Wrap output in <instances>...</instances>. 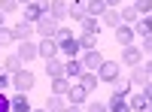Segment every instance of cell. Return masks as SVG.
Wrapping results in <instances>:
<instances>
[{"instance_id":"8","label":"cell","mask_w":152,"mask_h":112,"mask_svg":"<svg viewBox=\"0 0 152 112\" xmlns=\"http://www.w3.org/2000/svg\"><path fill=\"white\" fill-rule=\"evenodd\" d=\"M67 6H70L67 0H49V12H46V15L52 18V21H58V24H61V21L67 18Z\"/></svg>"},{"instance_id":"33","label":"cell","mask_w":152,"mask_h":112,"mask_svg":"<svg viewBox=\"0 0 152 112\" xmlns=\"http://www.w3.org/2000/svg\"><path fill=\"white\" fill-rule=\"evenodd\" d=\"M113 91H119V94H131V82H128V79H122V76H119L116 82H113Z\"/></svg>"},{"instance_id":"35","label":"cell","mask_w":152,"mask_h":112,"mask_svg":"<svg viewBox=\"0 0 152 112\" xmlns=\"http://www.w3.org/2000/svg\"><path fill=\"white\" fill-rule=\"evenodd\" d=\"M85 112H110V109H107V103L91 100V103H85Z\"/></svg>"},{"instance_id":"45","label":"cell","mask_w":152,"mask_h":112,"mask_svg":"<svg viewBox=\"0 0 152 112\" xmlns=\"http://www.w3.org/2000/svg\"><path fill=\"white\" fill-rule=\"evenodd\" d=\"M31 112H46V106H43V109H31Z\"/></svg>"},{"instance_id":"10","label":"cell","mask_w":152,"mask_h":112,"mask_svg":"<svg viewBox=\"0 0 152 112\" xmlns=\"http://www.w3.org/2000/svg\"><path fill=\"white\" fill-rule=\"evenodd\" d=\"M107 109H110V112H131V106H128V94L113 91L110 100H107Z\"/></svg>"},{"instance_id":"41","label":"cell","mask_w":152,"mask_h":112,"mask_svg":"<svg viewBox=\"0 0 152 112\" xmlns=\"http://www.w3.org/2000/svg\"><path fill=\"white\" fill-rule=\"evenodd\" d=\"M143 70L149 73V79H152V58H146V64H143Z\"/></svg>"},{"instance_id":"28","label":"cell","mask_w":152,"mask_h":112,"mask_svg":"<svg viewBox=\"0 0 152 112\" xmlns=\"http://www.w3.org/2000/svg\"><path fill=\"white\" fill-rule=\"evenodd\" d=\"M128 82H134V85H146V82H149V73L143 70V64H140V67H131V79H128Z\"/></svg>"},{"instance_id":"40","label":"cell","mask_w":152,"mask_h":112,"mask_svg":"<svg viewBox=\"0 0 152 112\" xmlns=\"http://www.w3.org/2000/svg\"><path fill=\"white\" fill-rule=\"evenodd\" d=\"M104 3H107L110 9H119V6H122V0H104Z\"/></svg>"},{"instance_id":"23","label":"cell","mask_w":152,"mask_h":112,"mask_svg":"<svg viewBox=\"0 0 152 112\" xmlns=\"http://www.w3.org/2000/svg\"><path fill=\"white\" fill-rule=\"evenodd\" d=\"M100 24H107V27H113V30H116L119 24H122V15H119V9H107L104 15H100Z\"/></svg>"},{"instance_id":"39","label":"cell","mask_w":152,"mask_h":112,"mask_svg":"<svg viewBox=\"0 0 152 112\" xmlns=\"http://www.w3.org/2000/svg\"><path fill=\"white\" fill-rule=\"evenodd\" d=\"M143 97H146V100H149V103H152V79H149V82H146V85H143Z\"/></svg>"},{"instance_id":"24","label":"cell","mask_w":152,"mask_h":112,"mask_svg":"<svg viewBox=\"0 0 152 112\" xmlns=\"http://www.w3.org/2000/svg\"><path fill=\"white\" fill-rule=\"evenodd\" d=\"M76 40H79V52H91V48H97V33H79Z\"/></svg>"},{"instance_id":"27","label":"cell","mask_w":152,"mask_h":112,"mask_svg":"<svg viewBox=\"0 0 152 112\" xmlns=\"http://www.w3.org/2000/svg\"><path fill=\"white\" fill-rule=\"evenodd\" d=\"M79 24H82V33H100V18H91V15H85Z\"/></svg>"},{"instance_id":"15","label":"cell","mask_w":152,"mask_h":112,"mask_svg":"<svg viewBox=\"0 0 152 112\" xmlns=\"http://www.w3.org/2000/svg\"><path fill=\"white\" fill-rule=\"evenodd\" d=\"M64 76H67L70 82H76V79L82 76V61H79V58H67V61H64Z\"/></svg>"},{"instance_id":"4","label":"cell","mask_w":152,"mask_h":112,"mask_svg":"<svg viewBox=\"0 0 152 112\" xmlns=\"http://www.w3.org/2000/svg\"><path fill=\"white\" fill-rule=\"evenodd\" d=\"M34 85H37V76H34V73L31 70H18V73H12V88H15V91H21V94H28L31 88H34Z\"/></svg>"},{"instance_id":"7","label":"cell","mask_w":152,"mask_h":112,"mask_svg":"<svg viewBox=\"0 0 152 112\" xmlns=\"http://www.w3.org/2000/svg\"><path fill=\"white\" fill-rule=\"evenodd\" d=\"M143 58H146L143 48H137V46H125V48H122V64H125V67H140Z\"/></svg>"},{"instance_id":"21","label":"cell","mask_w":152,"mask_h":112,"mask_svg":"<svg viewBox=\"0 0 152 112\" xmlns=\"http://www.w3.org/2000/svg\"><path fill=\"white\" fill-rule=\"evenodd\" d=\"M85 15H88V12H85V0H76V3H70V6H67V18L82 21Z\"/></svg>"},{"instance_id":"38","label":"cell","mask_w":152,"mask_h":112,"mask_svg":"<svg viewBox=\"0 0 152 112\" xmlns=\"http://www.w3.org/2000/svg\"><path fill=\"white\" fill-rule=\"evenodd\" d=\"M0 112H9V97L0 91Z\"/></svg>"},{"instance_id":"11","label":"cell","mask_w":152,"mask_h":112,"mask_svg":"<svg viewBox=\"0 0 152 112\" xmlns=\"http://www.w3.org/2000/svg\"><path fill=\"white\" fill-rule=\"evenodd\" d=\"M79 61H82V70H94V73H97V67L104 64V55H100L97 48H91V52H82Z\"/></svg>"},{"instance_id":"22","label":"cell","mask_w":152,"mask_h":112,"mask_svg":"<svg viewBox=\"0 0 152 112\" xmlns=\"http://www.w3.org/2000/svg\"><path fill=\"white\" fill-rule=\"evenodd\" d=\"M67 109V100L61 94H52V97H46V112H64Z\"/></svg>"},{"instance_id":"1","label":"cell","mask_w":152,"mask_h":112,"mask_svg":"<svg viewBox=\"0 0 152 112\" xmlns=\"http://www.w3.org/2000/svg\"><path fill=\"white\" fill-rule=\"evenodd\" d=\"M55 43H58V55H64V58H79L82 55L79 52V40H76L73 30H67V27H58Z\"/></svg>"},{"instance_id":"6","label":"cell","mask_w":152,"mask_h":112,"mask_svg":"<svg viewBox=\"0 0 152 112\" xmlns=\"http://www.w3.org/2000/svg\"><path fill=\"white\" fill-rule=\"evenodd\" d=\"M37 55H40L43 61L58 58V43H55V36H43V40L37 43Z\"/></svg>"},{"instance_id":"14","label":"cell","mask_w":152,"mask_h":112,"mask_svg":"<svg viewBox=\"0 0 152 112\" xmlns=\"http://www.w3.org/2000/svg\"><path fill=\"white\" fill-rule=\"evenodd\" d=\"M34 106H31V100H28V94H21V91H15L9 97V112H31Z\"/></svg>"},{"instance_id":"34","label":"cell","mask_w":152,"mask_h":112,"mask_svg":"<svg viewBox=\"0 0 152 112\" xmlns=\"http://www.w3.org/2000/svg\"><path fill=\"white\" fill-rule=\"evenodd\" d=\"M15 9H21L18 0H0V12H3V15H6V12H15Z\"/></svg>"},{"instance_id":"36","label":"cell","mask_w":152,"mask_h":112,"mask_svg":"<svg viewBox=\"0 0 152 112\" xmlns=\"http://www.w3.org/2000/svg\"><path fill=\"white\" fill-rule=\"evenodd\" d=\"M9 85H12V76H9V73H3V70H0V91H6Z\"/></svg>"},{"instance_id":"44","label":"cell","mask_w":152,"mask_h":112,"mask_svg":"<svg viewBox=\"0 0 152 112\" xmlns=\"http://www.w3.org/2000/svg\"><path fill=\"white\" fill-rule=\"evenodd\" d=\"M24 3H31V0H18V6H24Z\"/></svg>"},{"instance_id":"31","label":"cell","mask_w":152,"mask_h":112,"mask_svg":"<svg viewBox=\"0 0 152 112\" xmlns=\"http://www.w3.org/2000/svg\"><path fill=\"white\" fill-rule=\"evenodd\" d=\"M131 6L137 9V15H152V0H134Z\"/></svg>"},{"instance_id":"20","label":"cell","mask_w":152,"mask_h":112,"mask_svg":"<svg viewBox=\"0 0 152 112\" xmlns=\"http://www.w3.org/2000/svg\"><path fill=\"white\" fill-rule=\"evenodd\" d=\"M107 9H110V6L104 3V0H85V12H88L91 18H100Z\"/></svg>"},{"instance_id":"17","label":"cell","mask_w":152,"mask_h":112,"mask_svg":"<svg viewBox=\"0 0 152 112\" xmlns=\"http://www.w3.org/2000/svg\"><path fill=\"white\" fill-rule=\"evenodd\" d=\"M18 58H21V64H28V61H34V58H40V55H37V43H18V52H15Z\"/></svg>"},{"instance_id":"5","label":"cell","mask_w":152,"mask_h":112,"mask_svg":"<svg viewBox=\"0 0 152 112\" xmlns=\"http://www.w3.org/2000/svg\"><path fill=\"white\" fill-rule=\"evenodd\" d=\"M64 100H67L70 106H85V103H88V91L82 88L79 82H70V88H67V94H64Z\"/></svg>"},{"instance_id":"26","label":"cell","mask_w":152,"mask_h":112,"mask_svg":"<svg viewBox=\"0 0 152 112\" xmlns=\"http://www.w3.org/2000/svg\"><path fill=\"white\" fill-rule=\"evenodd\" d=\"M46 73L52 79H58V76H64V61H58V58H52V61H46Z\"/></svg>"},{"instance_id":"19","label":"cell","mask_w":152,"mask_h":112,"mask_svg":"<svg viewBox=\"0 0 152 112\" xmlns=\"http://www.w3.org/2000/svg\"><path fill=\"white\" fill-rule=\"evenodd\" d=\"M134 33L137 36H152V15H140L134 21Z\"/></svg>"},{"instance_id":"30","label":"cell","mask_w":152,"mask_h":112,"mask_svg":"<svg viewBox=\"0 0 152 112\" xmlns=\"http://www.w3.org/2000/svg\"><path fill=\"white\" fill-rule=\"evenodd\" d=\"M119 15H122V24H134L137 18H140L134 6H122V9H119Z\"/></svg>"},{"instance_id":"9","label":"cell","mask_w":152,"mask_h":112,"mask_svg":"<svg viewBox=\"0 0 152 112\" xmlns=\"http://www.w3.org/2000/svg\"><path fill=\"white\" fill-rule=\"evenodd\" d=\"M113 36H116V43L125 48V46H134V36H137V33H134L131 24H119V27L113 30Z\"/></svg>"},{"instance_id":"32","label":"cell","mask_w":152,"mask_h":112,"mask_svg":"<svg viewBox=\"0 0 152 112\" xmlns=\"http://www.w3.org/2000/svg\"><path fill=\"white\" fill-rule=\"evenodd\" d=\"M12 43H15V40H12V27L3 24V27H0V48H9Z\"/></svg>"},{"instance_id":"12","label":"cell","mask_w":152,"mask_h":112,"mask_svg":"<svg viewBox=\"0 0 152 112\" xmlns=\"http://www.w3.org/2000/svg\"><path fill=\"white\" fill-rule=\"evenodd\" d=\"M34 33H37V30H34L31 21H18L15 27H12V40H15V43H28Z\"/></svg>"},{"instance_id":"16","label":"cell","mask_w":152,"mask_h":112,"mask_svg":"<svg viewBox=\"0 0 152 112\" xmlns=\"http://www.w3.org/2000/svg\"><path fill=\"white\" fill-rule=\"evenodd\" d=\"M76 82H79L88 94H91V91H97V85H100V79H97V73H94V70H82V76L76 79Z\"/></svg>"},{"instance_id":"37","label":"cell","mask_w":152,"mask_h":112,"mask_svg":"<svg viewBox=\"0 0 152 112\" xmlns=\"http://www.w3.org/2000/svg\"><path fill=\"white\" fill-rule=\"evenodd\" d=\"M140 48H143V55H152V36H143V46Z\"/></svg>"},{"instance_id":"43","label":"cell","mask_w":152,"mask_h":112,"mask_svg":"<svg viewBox=\"0 0 152 112\" xmlns=\"http://www.w3.org/2000/svg\"><path fill=\"white\" fill-rule=\"evenodd\" d=\"M3 21H6V15H3V12H0V27H3Z\"/></svg>"},{"instance_id":"2","label":"cell","mask_w":152,"mask_h":112,"mask_svg":"<svg viewBox=\"0 0 152 112\" xmlns=\"http://www.w3.org/2000/svg\"><path fill=\"white\" fill-rule=\"evenodd\" d=\"M46 12H49V0H31V3H24V6H21V15H24L21 21L37 24V21L46 15Z\"/></svg>"},{"instance_id":"42","label":"cell","mask_w":152,"mask_h":112,"mask_svg":"<svg viewBox=\"0 0 152 112\" xmlns=\"http://www.w3.org/2000/svg\"><path fill=\"white\" fill-rule=\"evenodd\" d=\"M64 112H82V106H70V103H67V109H64Z\"/></svg>"},{"instance_id":"29","label":"cell","mask_w":152,"mask_h":112,"mask_svg":"<svg viewBox=\"0 0 152 112\" xmlns=\"http://www.w3.org/2000/svg\"><path fill=\"white\" fill-rule=\"evenodd\" d=\"M67 88H70V79H67V76L52 79V94H61V97H64V94H67Z\"/></svg>"},{"instance_id":"3","label":"cell","mask_w":152,"mask_h":112,"mask_svg":"<svg viewBox=\"0 0 152 112\" xmlns=\"http://www.w3.org/2000/svg\"><path fill=\"white\" fill-rule=\"evenodd\" d=\"M119 76H122V64H119V61H110V58H104V64L97 67V79H100V82H110V85H113V82H116Z\"/></svg>"},{"instance_id":"25","label":"cell","mask_w":152,"mask_h":112,"mask_svg":"<svg viewBox=\"0 0 152 112\" xmlns=\"http://www.w3.org/2000/svg\"><path fill=\"white\" fill-rule=\"evenodd\" d=\"M24 64H21V58L18 55H6L3 58V73H9V76H12V73H18Z\"/></svg>"},{"instance_id":"13","label":"cell","mask_w":152,"mask_h":112,"mask_svg":"<svg viewBox=\"0 0 152 112\" xmlns=\"http://www.w3.org/2000/svg\"><path fill=\"white\" fill-rule=\"evenodd\" d=\"M58 27H61V24H58V21H52L49 15H43L40 21L34 24V30L40 33V36H55V33H58Z\"/></svg>"},{"instance_id":"18","label":"cell","mask_w":152,"mask_h":112,"mask_svg":"<svg viewBox=\"0 0 152 112\" xmlns=\"http://www.w3.org/2000/svg\"><path fill=\"white\" fill-rule=\"evenodd\" d=\"M128 106H131V112H146L152 103L146 100V97H143V91H140V94H128Z\"/></svg>"}]
</instances>
